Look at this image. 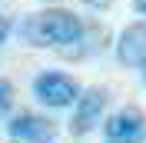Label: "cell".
Wrapping results in <instances>:
<instances>
[{"mask_svg":"<svg viewBox=\"0 0 146 143\" xmlns=\"http://www.w3.org/2000/svg\"><path fill=\"white\" fill-rule=\"evenodd\" d=\"M139 80H143V87H146V60L139 63Z\"/></svg>","mask_w":146,"mask_h":143,"instance_id":"cell-10","label":"cell"},{"mask_svg":"<svg viewBox=\"0 0 146 143\" xmlns=\"http://www.w3.org/2000/svg\"><path fill=\"white\" fill-rule=\"evenodd\" d=\"M100 126H103L106 143H143L146 140V116L139 107H119Z\"/></svg>","mask_w":146,"mask_h":143,"instance_id":"cell-4","label":"cell"},{"mask_svg":"<svg viewBox=\"0 0 146 143\" xmlns=\"http://www.w3.org/2000/svg\"><path fill=\"white\" fill-rule=\"evenodd\" d=\"M116 57L126 67H139L146 60V20L126 23L116 37Z\"/></svg>","mask_w":146,"mask_h":143,"instance_id":"cell-6","label":"cell"},{"mask_svg":"<svg viewBox=\"0 0 146 143\" xmlns=\"http://www.w3.org/2000/svg\"><path fill=\"white\" fill-rule=\"evenodd\" d=\"M10 33H13V23H10V17H3V13H0V47L7 43Z\"/></svg>","mask_w":146,"mask_h":143,"instance_id":"cell-8","label":"cell"},{"mask_svg":"<svg viewBox=\"0 0 146 143\" xmlns=\"http://www.w3.org/2000/svg\"><path fill=\"white\" fill-rule=\"evenodd\" d=\"M13 97H17V93H13V83L0 77V123H3L10 116V110H13Z\"/></svg>","mask_w":146,"mask_h":143,"instance_id":"cell-7","label":"cell"},{"mask_svg":"<svg viewBox=\"0 0 146 143\" xmlns=\"http://www.w3.org/2000/svg\"><path fill=\"white\" fill-rule=\"evenodd\" d=\"M20 37L27 40L30 47H53V50H70V47L83 43L86 37V23H83L73 10L63 7H46L30 13L23 23H20Z\"/></svg>","mask_w":146,"mask_h":143,"instance_id":"cell-1","label":"cell"},{"mask_svg":"<svg viewBox=\"0 0 146 143\" xmlns=\"http://www.w3.org/2000/svg\"><path fill=\"white\" fill-rule=\"evenodd\" d=\"M133 10H136L139 17H146V0H133Z\"/></svg>","mask_w":146,"mask_h":143,"instance_id":"cell-9","label":"cell"},{"mask_svg":"<svg viewBox=\"0 0 146 143\" xmlns=\"http://www.w3.org/2000/svg\"><path fill=\"white\" fill-rule=\"evenodd\" d=\"M10 143H23V140H10Z\"/></svg>","mask_w":146,"mask_h":143,"instance_id":"cell-12","label":"cell"},{"mask_svg":"<svg viewBox=\"0 0 146 143\" xmlns=\"http://www.w3.org/2000/svg\"><path fill=\"white\" fill-rule=\"evenodd\" d=\"M86 3H90V7H106L110 0H86Z\"/></svg>","mask_w":146,"mask_h":143,"instance_id":"cell-11","label":"cell"},{"mask_svg":"<svg viewBox=\"0 0 146 143\" xmlns=\"http://www.w3.org/2000/svg\"><path fill=\"white\" fill-rule=\"evenodd\" d=\"M7 133H10V140H23V143H53L56 133H60V126L46 113L20 110V113H13L7 120Z\"/></svg>","mask_w":146,"mask_h":143,"instance_id":"cell-5","label":"cell"},{"mask_svg":"<svg viewBox=\"0 0 146 143\" xmlns=\"http://www.w3.org/2000/svg\"><path fill=\"white\" fill-rule=\"evenodd\" d=\"M110 93L103 87H86L80 97L73 100V116H70V133L73 136H90L103 123V110H106Z\"/></svg>","mask_w":146,"mask_h":143,"instance_id":"cell-3","label":"cell"},{"mask_svg":"<svg viewBox=\"0 0 146 143\" xmlns=\"http://www.w3.org/2000/svg\"><path fill=\"white\" fill-rule=\"evenodd\" d=\"M33 97L50 110L73 107V100L80 97V83L63 70H43L33 77Z\"/></svg>","mask_w":146,"mask_h":143,"instance_id":"cell-2","label":"cell"}]
</instances>
